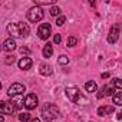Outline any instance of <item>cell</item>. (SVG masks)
Listing matches in <instances>:
<instances>
[{"label": "cell", "mask_w": 122, "mask_h": 122, "mask_svg": "<svg viewBox=\"0 0 122 122\" xmlns=\"http://www.w3.org/2000/svg\"><path fill=\"white\" fill-rule=\"evenodd\" d=\"M7 32L15 37H27L30 33V29L27 23H10L7 26Z\"/></svg>", "instance_id": "obj_1"}, {"label": "cell", "mask_w": 122, "mask_h": 122, "mask_svg": "<svg viewBox=\"0 0 122 122\" xmlns=\"http://www.w3.org/2000/svg\"><path fill=\"white\" fill-rule=\"evenodd\" d=\"M40 113L45 121H53L59 116V108L55 103H43L40 108Z\"/></svg>", "instance_id": "obj_2"}, {"label": "cell", "mask_w": 122, "mask_h": 122, "mask_svg": "<svg viewBox=\"0 0 122 122\" xmlns=\"http://www.w3.org/2000/svg\"><path fill=\"white\" fill-rule=\"evenodd\" d=\"M66 96L69 101H72L73 103H81L82 101H85V98L82 96L81 91L76 88V86H71V88H66Z\"/></svg>", "instance_id": "obj_3"}, {"label": "cell", "mask_w": 122, "mask_h": 122, "mask_svg": "<svg viewBox=\"0 0 122 122\" xmlns=\"http://www.w3.org/2000/svg\"><path fill=\"white\" fill-rule=\"evenodd\" d=\"M43 16H45L43 9L39 7V6H35V7L29 9V12H27V20H29V22H33V23L40 22V20L43 19Z\"/></svg>", "instance_id": "obj_4"}, {"label": "cell", "mask_w": 122, "mask_h": 122, "mask_svg": "<svg viewBox=\"0 0 122 122\" xmlns=\"http://www.w3.org/2000/svg\"><path fill=\"white\" fill-rule=\"evenodd\" d=\"M37 35H39V37H40L42 40L49 39V36L52 35V26H50L49 23H43V25H40L39 29H37Z\"/></svg>", "instance_id": "obj_5"}, {"label": "cell", "mask_w": 122, "mask_h": 122, "mask_svg": "<svg viewBox=\"0 0 122 122\" xmlns=\"http://www.w3.org/2000/svg\"><path fill=\"white\" fill-rule=\"evenodd\" d=\"M37 103H39V99H37V96H36L35 93H29V95L25 98V108L29 109V111L35 109V108L37 106Z\"/></svg>", "instance_id": "obj_6"}, {"label": "cell", "mask_w": 122, "mask_h": 122, "mask_svg": "<svg viewBox=\"0 0 122 122\" xmlns=\"http://www.w3.org/2000/svg\"><path fill=\"white\" fill-rule=\"evenodd\" d=\"M25 91H26V86L16 82V83H13V85L9 88L7 93H9V96H17V95H22Z\"/></svg>", "instance_id": "obj_7"}, {"label": "cell", "mask_w": 122, "mask_h": 122, "mask_svg": "<svg viewBox=\"0 0 122 122\" xmlns=\"http://www.w3.org/2000/svg\"><path fill=\"white\" fill-rule=\"evenodd\" d=\"M118 39H119V26L115 25V26L111 27V32H109V35H108V42L113 45V43L118 42Z\"/></svg>", "instance_id": "obj_8"}, {"label": "cell", "mask_w": 122, "mask_h": 122, "mask_svg": "<svg viewBox=\"0 0 122 122\" xmlns=\"http://www.w3.org/2000/svg\"><path fill=\"white\" fill-rule=\"evenodd\" d=\"M0 111H2V113H5V115H12L16 111V106L12 102H2L0 103Z\"/></svg>", "instance_id": "obj_9"}, {"label": "cell", "mask_w": 122, "mask_h": 122, "mask_svg": "<svg viewBox=\"0 0 122 122\" xmlns=\"http://www.w3.org/2000/svg\"><path fill=\"white\" fill-rule=\"evenodd\" d=\"M32 65H33V60H32L30 57H22V59L19 60V68H20V69H23V71L30 69V68H32Z\"/></svg>", "instance_id": "obj_10"}, {"label": "cell", "mask_w": 122, "mask_h": 122, "mask_svg": "<svg viewBox=\"0 0 122 122\" xmlns=\"http://www.w3.org/2000/svg\"><path fill=\"white\" fill-rule=\"evenodd\" d=\"M15 49H16V42H15L12 37L6 39V40L3 42V50H5V52H12V50H15Z\"/></svg>", "instance_id": "obj_11"}, {"label": "cell", "mask_w": 122, "mask_h": 122, "mask_svg": "<svg viewBox=\"0 0 122 122\" xmlns=\"http://www.w3.org/2000/svg\"><path fill=\"white\" fill-rule=\"evenodd\" d=\"M52 66L50 65H40V68H39V73L40 75H43V76H49V75H52Z\"/></svg>", "instance_id": "obj_12"}, {"label": "cell", "mask_w": 122, "mask_h": 122, "mask_svg": "<svg viewBox=\"0 0 122 122\" xmlns=\"http://www.w3.org/2000/svg\"><path fill=\"white\" fill-rule=\"evenodd\" d=\"M113 111H115V106H101V108H98V115L103 116L106 113H112Z\"/></svg>", "instance_id": "obj_13"}, {"label": "cell", "mask_w": 122, "mask_h": 122, "mask_svg": "<svg viewBox=\"0 0 122 122\" xmlns=\"http://www.w3.org/2000/svg\"><path fill=\"white\" fill-rule=\"evenodd\" d=\"M42 53H43L45 57H50V56L53 55V47H52V45H50V43H46V46L43 47Z\"/></svg>", "instance_id": "obj_14"}, {"label": "cell", "mask_w": 122, "mask_h": 122, "mask_svg": "<svg viewBox=\"0 0 122 122\" xmlns=\"http://www.w3.org/2000/svg\"><path fill=\"white\" fill-rule=\"evenodd\" d=\"M12 103L16 106V109H20L25 103H23V98H22V95H17L15 99H12Z\"/></svg>", "instance_id": "obj_15"}, {"label": "cell", "mask_w": 122, "mask_h": 122, "mask_svg": "<svg viewBox=\"0 0 122 122\" xmlns=\"http://www.w3.org/2000/svg\"><path fill=\"white\" fill-rule=\"evenodd\" d=\"M85 89H86V92H96L98 86H96V83L93 81H89V82L85 83Z\"/></svg>", "instance_id": "obj_16"}, {"label": "cell", "mask_w": 122, "mask_h": 122, "mask_svg": "<svg viewBox=\"0 0 122 122\" xmlns=\"http://www.w3.org/2000/svg\"><path fill=\"white\" fill-rule=\"evenodd\" d=\"M19 121H20V122H30V121H32V116H30V113L23 112V113L19 115Z\"/></svg>", "instance_id": "obj_17"}, {"label": "cell", "mask_w": 122, "mask_h": 122, "mask_svg": "<svg viewBox=\"0 0 122 122\" xmlns=\"http://www.w3.org/2000/svg\"><path fill=\"white\" fill-rule=\"evenodd\" d=\"M112 101H113V103H115V105H121V106H122V92L115 93V95H113V98H112Z\"/></svg>", "instance_id": "obj_18"}, {"label": "cell", "mask_w": 122, "mask_h": 122, "mask_svg": "<svg viewBox=\"0 0 122 122\" xmlns=\"http://www.w3.org/2000/svg\"><path fill=\"white\" fill-rule=\"evenodd\" d=\"M76 43H78V39L75 36H69L68 37V42H66L68 47H73V46H76Z\"/></svg>", "instance_id": "obj_19"}, {"label": "cell", "mask_w": 122, "mask_h": 122, "mask_svg": "<svg viewBox=\"0 0 122 122\" xmlns=\"http://www.w3.org/2000/svg\"><path fill=\"white\" fill-rule=\"evenodd\" d=\"M57 62H59L60 65H66V63H69V57H68V56H65V55H62V56L57 59Z\"/></svg>", "instance_id": "obj_20"}, {"label": "cell", "mask_w": 122, "mask_h": 122, "mask_svg": "<svg viewBox=\"0 0 122 122\" xmlns=\"http://www.w3.org/2000/svg\"><path fill=\"white\" fill-rule=\"evenodd\" d=\"M13 62H15V56H13V55L5 56V63H6V65H12Z\"/></svg>", "instance_id": "obj_21"}, {"label": "cell", "mask_w": 122, "mask_h": 122, "mask_svg": "<svg viewBox=\"0 0 122 122\" xmlns=\"http://www.w3.org/2000/svg\"><path fill=\"white\" fill-rule=\"evenodd\" d=\"M112 85L116 86V88H119V89H122V79H119V78L112 79Z\"/></svg>", "instance_id": "obj_22"}, {"label": "cell", "mask_w": 122, "mask_h": 122, "mask_svg": "<svg viewBox=\"0 0 122 122\" xmlns=\"http://www.w3.org/2000/svg\"><path fill=\"white\" fill-rule=\"evenodd\" d=\"M50 15H52V16H59V15H60V9H59L57 6H53V7L50 9Z\"/></svg>", "instance_id": "obj_23"}, {"label": "cell", "mask_w": 122, "mask_h": 122, "mask_svg": "<svg viewBox=\"0 0 122 122\" xmlns=\"http://www.w3.org/2000/svg\"><path fill=\"white\" fill-rule=\"evenodd\" d=\"M65 22H66V17H65V16H59V17L56 19V26H62Z\"/></svg>", "instance_id": "obj_24"}, {"label": "cell", "mask_w": 122, "mask_h": 122, "mask_svg": "<svg viewBox=\"0 0 122 122\" xmlns=\"http://www.w3.org/2000/svg\"><path fill=\"white\" fill-rule=\"evenodd\" d=\"M103 96H106V92H105V86H102V88H101V91L98 92L96 98H98V99H102Z\"/></svg>", "instance_id": "obj_25"}, {"label": "cell", "mask_w": 122, "mask_h": 122, "mask_svg": "<svg viewBox=\"0 0 122 122\" xmlns=\"http://www.w3.org/2000/svg\"><path fill=\"white\" fill-rule=\"evenodd\" d=\"M105 92H106V96L113 95V89H112V88H109V86H105Z\"/></svg>", "instance_id": "obj_26"}, {"label": "cell", "mask_w": 122, "mask_h": 122, "mask_svg": "<svg viewBox=\"0 0 122 122\" xmlns=\"http://www.w3.org/2000/svg\"><path fill=\"white\" fill-rule=\"evenodd\" d=\"M53 42H55L56 45H59L60 42H62V37H60V35H55V37H53Z\"/></svg>", "instance_id": "obj_27"}, {"label": "cell", "mask_w": 122, "mask_h": 122, "mask_svg": "<svg viewBox=\"0 0 122 122\" xmlns=\"http://www.w3.org/2000/svg\"><path fill=\"white\" fill-rule=\"evenodd\" d=\"M53 0H47V2H36V5H53Z\"/></svg>", "instance_id": "obj_28"}, {"label": "cell", "mask_w": 122, "mask_h": 122, "mask_svg": "<svg viewBox=\"0 0 122 122\" xmlns=\"http://www.w3.org/2000/svg\"><path fill=\"white\" fill-rule=\"evenodd\" d=\"M20 53H22V55H23V53L27 55V53H30V49H27V47H22V49H20Z\"/></svg>", "instance_id": "obj_29"}, {"label": "cell", "mask_w": 122, "mask_h": 122, "mask_svg": "<svg viewBox=\"0 0 122 122\" xmlns=\"http://www.w3.org/2000/svg\"><path fill=\"white\" fill-rule=\"evenodd\" d=\"M101 76H102V79H106V78H109V73H108V72H105V73H102Z\"/></svg>", "instance_id": "obj_30"}, {"label": "cell", "mask_w": 122, "mask_h": 122, "mask_svg": "<svg viewBox=\"0 0 122 122\" xmlns=\"http://www.w3.org/2000/svg\"><path fill=\"white\" fill-rule=\"evenodd\" d=\"M116 118H118V119H122V111L118 112V116H116Z\"/></svg>", "instance_id": "obj_31"}, {"label": "cell", "mask_w": 122, "mask_h": 122, "mask_svg": "<svg viewBox=\"0 0 122 122\" xmlns=\"http://www.w3.org/2000/svg\"><path fill=\"white\" fill-rule=\"evenodd\" d=\"M30 122H40V119H37V118H35V119H32Z\"/></svg>", "instance_id": "obj_32"}]
</instances>
